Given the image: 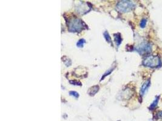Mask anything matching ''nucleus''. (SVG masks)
<instances>
[{
    "label": "nucleus",
    "instance_id": "obj_1",
    "mask_svg": "<svg viewBox=\"0 0 162 121\" xmlns=\"http://www.w3.org/2000/svg\"><path fill=\"white\" fill-rule=\"evenodd\" d=\"M84 26L83 21L80 19L75 18L68 23L69 30L71 32H80L84 29Z\"/></svg>",
    "mask_w": 162,
    "mask_h": 121
},
{
    "label": "nucleus",
    "instance_id": "obj_2",
    "mask_svg": "<svg viewBox=\"0 0 162 121\" xmlns=\"http://www.w3.org/2000/svg\"><path fill=\"white\" fill-rule=\"evenodd\" d=\"M161 64V59L158 56H149L144 59L143 62V65L150 68L160 67Z\"/></svg>",
    "mask_w": 162,
    "mask_h": 121
},
{
    "label": "nucleus",
    "instance_id": "obj_3",
    "mask_svg": "<svg viewBox=\"0 0 162 121\" xmlns=\"http://www.w3.org/2000/svg\"><path fill=\"white\" fill-rule=\"evenodd\" d=\"M135 7V4L130 1H122L117 5V10L122 13H126Z\"/></svg>",
    "mask_w": 162,
    "mask_h": 121
},
{
    "label": "nucleus",
    "instance_id": "obj_4",
    "mask_svg": "<svg viewBox=\"0 0 162 121\" xmlns=\"http://www.w3.org/2000/svg\"><path fill=\"white\" fill-rule=\"evenodd\" d=\"M136 51L141 54L149 53L152 50V46L149 43L143 42L136 47Z\"/></svg>",
    "mask_w": 162,
    "mask_h": 121
},
{
    "label": "nucleus",
    "instance_id": "obj_5",
    "mask_svg": "<svg viewBox=\"0 0 162 121\" xmlns=\"http://www.w3.org/2000/svg\"><path fill=\"white\" fill-rule=\"evenodd\" d=\"M150 85H151L150 80H148L144 82L141 87V90H140V95L143 96L145 94V93L148 90V88L150 87Z\"/></svg>",
    "mask_w": 162,
    "mask_h": 121
},
{
    "label": "nucleus",
    "instance_id": "obj_6",
    "mask_svg": "<svg viewBox=\"0 0 162 121\" xmlns=\"http://www.w3.org/2000/svg\"><path fill=\"white\" fill-rule=\"evenodd\" d=\"M99 87L98 85H95L92 87H91L90 89H89L88 91V93L90 96H94L99 91Z\"/></svg>",
    "mask_w": 162,
    "mask_h": 121
},
{
    "label": "nucleus",
    "instance_id": "obj_7",
    "mask_svg": "<svg viewBox=\"0 0 162 121\" xmlns=\"http://www.w3.org/2000/svg\"><path fill=\"white\" fill-rule=\"evenodd\" d=\"M114 36H115V42H116V44L118 47L121 44L122 41L121 35H120V34H117Z\"/></svg>",
    "mask_w": 162,
    "mask_h": 121
},
{
    "label": "nucleus",
    "instance_id": "obj_8",
    "mask_svg": "<svg viewBox=\"0 0 162 121\" xmlns=\"http://www.w3.org/2000/svg\"><path fill=\"white\" fill-rule=\"evenodd\" d=\"M159 97H160V96H158L156 97V98L155 99V100L154 101V102L152 104H151V106L149 107L150 110H154V108H155L157 106V104H158V102H159Z\"/></svg>",
    "mask_w": 162,
    "mask_h": 121
},
{
    "label": "nucleus",
    "instance_id": "obj_9",
    "mask_svg": "<svg viewBox=\"0 0 162 121\" xmlns=\"http://www.w3.org/2000/svg\"><path fill=\"white\" fill-rule=\"evenodd\" d=\"M103 35L105 36V40H106V41L107 42H111V36H109V33H108L107 31L105 32V33L103 34Z\"/></svg>",
    "mask_w": 162,
    "mask_h": 121
},
{
    "label": "nucleus",
    "instance_id": "obj_10",
    "mask_svg": "<svg viewBox=\"0 0 162 121\" xmlns=\"http://www.w3.org/2000/svg\"><path fill=\"white\" fill-rule=\"evenodd\" d=\"M85 42H86V41L84 39H80L77 43V46L78 47H80V48L83 47Z\"/></svg>",
    "mask_w": 162,
    "mask_h": 121
},
{
    "label": "nucleus",
    "instance_id": "obj_11",
    "mask_svg": "<svg viewBox=\"0 0 162 121\" xmlns=\"http://www.w3.org/2000/svg\"><path fill=\"white\" fill-rule=\"evenodd\" d=\"M69 95L72 96H74L75 97V98H78L79 97V94L76 92V91H71L69 92Z\"/></svg>",
    "mask_w": 162,
    "mask_h": 121
},
{
    "label": "nucleus",
    "instance_id": "obj_12",
    "mask_svg": "<svg viewBox=\"0 0 162 121\" xmlns=\"http://www.w3.org/2000/svg\"><path fill=\"white\" fill-rule=\"evenodd\" d=\"M114 68H112V69H111L110 70H107L106 72V73H105L104 74V75H103V77H102L101 79V80H103V79H104V78H105V77H106V76H107L108 75H109V74H110V73H111V72H112V71H113V70H114Z\"/></svg>",
    "mask_w": 162,
    "mask_h": 121
},
{
    "label": "nucleus",
    "instance_id": "obj_13",
    "mask_svg": "<svg viewBox=\"0 0 162 121\" xmlns=\"http://www.w3.org/2000/svg\"><path fill=\"white\" fill-rule=\"evenodd\" d=\"M147 23V20L146 19H143L141 22H140V27H142V28H144L146 25Z\"/></svg>",
    "mask_w": 162,
    "mask_h": 121
},
{
    "label": "nucleus",
    "instance_id": "obj_14",
    "mask_svg": "<svg viewBox=\"0 0 162 121\" xmlns=\"http://www.w3.org/2000/svg\"><path fill=\"white\" fill-rule=\"evenodd\" d=\"M70 83L71 84H73V85H82V83H81L80 82H79V81H75V80H74V81H70Z\"/></svg>",
    "mask_w": 162,
    "mask_h": 121
},
{
    "label": "nucleus",
    "instance_id": "obj_15",
    "mask_svg": "<svg viewBox=\"0 0 162 121\" xmlns=\"http://www.w3.org/2000/svg\"><path fill=\"white\" fill-rule=\"evenodd\" d=\"M157 118L158 119L162 118V112H159L157 113Z\"/></svg>",
    "mask_w": 162,
    "mask_h": 121
}]
</instances>
